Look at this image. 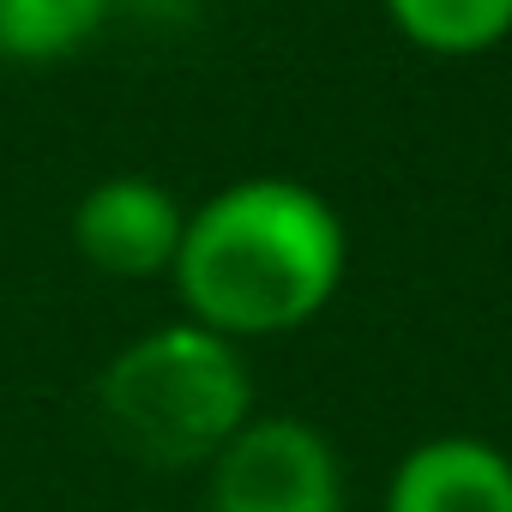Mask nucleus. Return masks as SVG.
Returning a JSON list of instances; mask_svg holds the SVG:
<instances>
[{
	"instance_id": "f257e3e1",
	"label": "nucleus",
	"mask_w": 512,
	"mask_h": 512,
	"mask_svg": "<svg viewBox=\"0 0 512 512\" xmlns=\"http://www.w3.org/2000/svg\"><path fill=\"white\" fill-rule=\"evenodd\" d=\"M350 278V223L344 211L296 175H241L187 211L175 253L181 320L260 344L314 326Z\"/></svg>"
},
{
	"instance_id": "f03ea898",
	"label": "nucleus",
	"mask_w": 512,
	"mask_h": 512,
	"mask_svg": "<svg viewBox=\"0 0 512 512\" xmlns=\"http://www.w3.org/2000/svg\"><path fill=\"white\" fill-rule=\"evenodd\" d=\"M97 416L115 434V446L133 452L139 464H211L217 446L253 416L247 350L193 320H163L103 362Z\"/></svg>"
},
{
	"instance_id": "7ed1b4c3",
	"label": "nucleus",
	"mask_w": 512,
	"mask_h": 512,
	"mask_svg": "<svg viewBox=\"0 0 512 512\" xmlns=\"http://www.w3.org/2000/svg\"><path fill=\"white\" fill-rule=\"evenodd\" d=\"M350 482L326 428L253 410L205 464V512H344Z\"/></svg>"
},
{
	"instance_id": "20e7f679",
	"label": "nucleus",
	"mask_w": 512,
	"mask_h": 512,
	"mask_svg": "<svg viewBox=\"0 0 512 512\" xmlns=\"http://www.w3.org/2000/svg\"><path fill=\"white\" fill-rule=\"evenodd\" d=\"M187 235V205L151 175H109L79 193L73 205V247L79 260L121 284H151L175 272Z\"/></svg>"
},
{
	"instance_id": "39448f33",
	"label": "nucleus",
	"mask_w": 512,
	"mask_h": 512,
	"mask_svg": "<svg viewBox=\"0 0 512 512\" xmlns=\"http://www.w3.org/2000/svg\"><path fill=\"white\" fill-rule=\"evenodd\" d=\"M380 512H512V452L482 434H428L392 464Z\"/></svg>"
},
{
	"instance_id": "423d86ee",
	"label": "nucleus",
	"mask_w": 512,
	"mask_h": 512,
	"mask_svg": "<svg viewBox=\"0 0 512 512\" xmlns=\"http://www.w3.org/2000/svg\"><path fill=\"white\" fill-rule=\"evenodd\" d=\"M392 31L440 61L488 55L512 37V0H380Z\"/></svg>"
},
{
	"instance_id": "0eeeda50",
	"label": "nucleus",
	"mask_w": 512,
	"mask_h": 512,
	"mask_svg": "<svg viewBox=\"0 0 512 512\" xmlns=\"http://www.w3.org/2000/svg\"><path fill=\"white\" fill-rule=\"evenodd\" d=\"M109 13L115 0H0V61H67L109 25Z\"/></svg>"
}]
</instances>
